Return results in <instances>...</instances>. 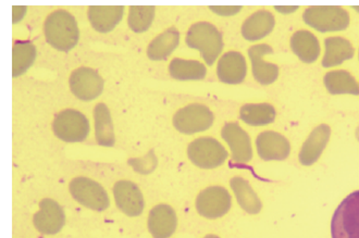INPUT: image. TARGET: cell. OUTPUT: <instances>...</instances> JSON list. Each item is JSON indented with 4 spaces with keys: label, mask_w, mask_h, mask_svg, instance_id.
I'll return each instance as SVG.
<instances>
[{
    "label": "cell",
    "mask_w": 359,
    "mask_h": 238,
    "mask_svg": "<svg viewBox=\"0 0 359 238\" xmlns=\"http://www.w3.org/2000/svg\"><path fill=\"white\" fill-rule=\"evenodd\" d=\"M45 37L47 43L60 51L72 50L78 44L80 31L72 15L58 10L48 15L45 22Z\"/></svg>",
    "instance_id": "1"
},
{
    "label": "cell",
    "mask_w": 359,
    "mask_h": 238,
    "mask_svg": "<svg viewBox=\"0 0 359 238\" xmlns=\"http://www.w3.org/2000/svg\"><path fill=\"white\" fill-rule=\"evenodd\" d=\"M187 45L201 51L208 66H212L224 49V39L215 25L199 22L192 25L187 32Z\"/></svg>",
    "instance_id": "2"
},
{
    "label": "cell",
    "mask_w": 359,
    "mask_h": 238,
    "mask_svg": "<svg viewBox=\"0 0 359 238\" xmlns=\"http://www.w3.org/2000/svg\"><path fill=\"white\" fill-rule=\"evenodd\" d=\"M303 20L320 33L344 31L350 25V15L339 6H313L306 9Z\"/></svg>",
    "instance_id": "3"
},
{
    "label": "cell",
    "mask_w": 359,
    "mask_h": 238,
    "mask_svg": "<svg viewBox=\"0 0 359 238\" xmlns=\"http://www.w3.org/2000/svg\"><path fill=\"white\" fill-rule=\"evenodd\" d=\"M332 238H359V190L337 206L331 222Z\"/></svg>",
    "instance_id": "4"
},
{
    "label": "cell",
    "mask_w": 359,
    "mask_h": 238,
    "mask_svg": "<svg viewBox=\"0 0 359 238\" xmlns=\"http://www.w3.org/2000/svg\"><path fill=\"white\" fill-rule=\"evenodd\" d=\"M189 160L201 169H216L224 164L228 151L217 139L202 137L189 144L187 148Z\"/></svg>",
    "instance_id": "5"
},
{
    "label": "cell",
    "mask_w": 359,
    "mask_h": 238,
    "mask_svg": "<svg viewBox=\"0 0 359 238\" xmlns=\"http://www.w3.org/2000/svg\"><path fill=\"white\" fill-rule=\"evenodd\" d=\"M54 132L61 141L66 143H80L88 139L90 122L80 111L67 109L60 112L55 119Z\"/></svg>",
    "instance_id": "6"
},
{
    "label": "cell",
    "mask_w": 359,
    "mask_h": 238,
    "mask_svg": "<svg viewBox=\"0 0 359 238\" xmlns=\"http://www.w3.org/2000/svg\"><path fill=\"white\" fill-rule=\"evenodd\" d=\"M214 113L206 106L193 104L175 113L173 124L180 133L192 135L207 131L214 123Z\"/></svg>",
    "instance_id": "7"
},
{
    "label": "cell",
    "mask_w": 359,
    "mask_h": 238,
    "mask_svg": "<svg viewBox=\"0 0 359 238\" xmlns=\"http://www.w3.org/2000/svg\"><path fill=\"white\" fill-rule=\"evenodd\" d=\"M73 198L95 211H104L110 204L107 192L102 185L88 178H76L71 182Z\"/></svg>",
    "instance_id": "8"
},
{
    "label": "cell",
    "mask_w": 359,
    "mask_h": 238,
    "mask_svg": "<svg viewBox=\"0 0 359 238\" xmlns=\"http://www.w3.org/2000/svg\"><path fill=\"white\" fill-rule=\"evenodd\" d=\"M232 200L226 188L211 186L198 195L196 209L201 216L207 219H218L230 210Z\"/></svg>",
    "instance_id": "9"
},
{
    "label": "cell",
    "mask_w": 359,
    "mask_h": 238,
    "mask_svg": "<svg viewBox=\"0 0 359 238\" xmlns=\"http://www.w3.org/2000/svg\"><path fill=\"white\" fill-rule=\"evenodd\" d=\"M70 86L73 95L83 102H90L102 94L104 80L93 69L80 68L71 76Z\"/></svg>",
    "instance_id": "10"
},
{
    "label": "cell",
    "mask_w": 359,
    "mask_h": 238,
    "mask_svg": "<svg viewBox=\"0 0 359 238\" xmlns=\"http://www.w3.org/2000/svg\"><path fill=\"white\" fill-rule=\"evenodd\" d=\"M221 136L230 146L234 162L244 164L252 160V149L250 136L238 123H226L221 131Z\"/></svg>",
    "instance_id": "11"
},
{
    "label": "cell",
    "mask_w": 359,
    "mask_h": 238,
    "mask_svg": "<svg viewBox=\"0 0 359 238\" xmlns=\"http://www.w3.org/2000/svg\"><path fill=\"white\" fill-rule=\"evenodd\" d=\"M39 210L34 216V225L45 235H54L62 230L66 216L62 208L53 200H41Z\"/></svg>",
    "instance_id": "12"
},
{
    "label": "cell",
    "mask_w": 359,
    "mask_h": 238,
    "mask_svg": "<svg viewBox=\"0 0 359 238\" xmlns=\"http://www.w3.org/2000/svg\"><path fill=\"white\" fill-rule=\"evenodd\" d=\"M256 148L262 160L282 161L289 157L291 145L281 134L267 131L258 135Z\"/></svg>",
    "instance_id": "13"
},
{
    "label": "cell",
    "mask_w": 359,
    "mask_h": 238,
    "mask_svg": "<svg viewBox=\"0 0 359 238\" xmlns=\"http://www.w3.org/2000/svg\"><path fill=\"white\" fill-rule=\"evenodd\" d=\"M114 194L118 208L126 216H137L143 212V195L134 183L119 181L114 185Z\"/></svg>",
    "instance_id": "14"
},
{
    "label": "cell",
    "mask_w": 359,
    "mask_h": 238,
    "mask_svg": "<svg viewBox=\"0 0 359 238\" xmlns=\"http://www.w3.org/2000/svg\"><path fill=\"white\" fill-rule=\"evenodd\" d=\"M269 45L260 44L248 49V56L252 61V76L262 85H270L279 76V68L276 64L264 61L266 55L272 54Z\"/></svg>",
    "instance_id": "15"
},
{
    "label": "cell",
    "mask_w": 359,
    "mask_h": 238,
    "mask_svg": "<svg viewBox=\"0 0 359 238\" xmlns=\"http://www.w3.org/2000/svg\"><path fill=\"white\" fill-rule=\"evenodd\" d=\"M217 74H218L219 80L222 83L232 84V85L240 84L245 80L248 74L245 58L236 51L226 52L219 60Z\"/></svg>",
    "instance_id": "16"
},
{
    "label": "cell",
    "mask_w": 359,
    "mask_h": 238,
    "mask_svg": "<svg viewBox=\"0 0 359 238\" xmlns=\"http://www.w3.org/2000/svg\"><path fill=\"white\" fill-rule=\"evenodd\" d=\"M177 225V214L168 204H158L149 212V229L154 238L170 237Z\"/></svg>",
    "instance_id": "17"
},
{
    "label": "cell",
    "mask_w": 359,
    "mask_h": 238,
    "mask_svg": "<svg viewBox=\"0 0 359 238\" xmlns=\"http://www.w3.org/2000/svg\"><path fill=\"white\" fill-rule=\"evenodd\" d=\"M330 135L331 129L327 124H321L316 127L302 147L299 162L306 167L317 162L330 139Z\"/></svg>",
    "instance_id": "18"
},
{
    "label": "cell",
    "mask_w": 359,
    "mask_h": 238,
    "mask_svg": "<svg viewBox=\"0 0 359 238\" xmlns=\"http://www.w3.org/2000/svg\"><path fill=\"white\" fill-rule=\"evenodd\" d=\"M123 11V6H92L88 9V19L97 32L108 33L119 24Z\"/></svg>",
    "instance_id": "19"
},
{
    "label": "cell",
    "mask_w": 359,
    "mask_h": 238,
    "mask_svg": "<svg viewBox=\"0 0 359 238\" xmlns=\"http://www.w3.org/2000/svg\"><path fill=\"white\" fill-rule=\"evenodd\" d=\"M291 48L304 64H313L320 55L318 39L309 31H297L291 38Z\"/></svg>",
    "instance_id": "20"
},
{
    "label": "cell",
    "mask_w": 359,
    "mask_h": 238,
    "mask_svg": "<svg viewBox=\"0 0 359 238\" xmlns=\"http://www.w3.org/2000/svg\"><path fill=\"white\" fill-rule=\"evenodd\" d=\"M325 54L323 59V68L340 66L344 61L354 57L355 49L350 41L342 37H329L325 41Z\"/></svg>",
    "instance_id": "21"
},
{
    "label": "cell",
    "mask_w": 359,
    "mask_h": 238,
    "mask_svg": "<svg viewBox=\"0 0 359 238\" xmlns=\"http://www.w3.org/2000/svg\"><path fill=\"white\" fill-rule=\"evenodd\" d=\"M274 17L268 11H258L250 15L242 27V35L250 41L265 38L273 31Z\"/></svg>",
    "instance_id": "22"
},
{
    "label": "cell",
    "mask_w": 359,
    "mask_h": 238,
    "mask_svg": "<svg viewBox=\"0 0 359 238\" xmlns=\"http://www.w3.org/2000/svg\"><path fill=\"white\" fill-rule=\"evenodd\" d=\"M179 31L175 27H171L151 41L147 49V55L154 61L165 60L179 46Z\"/></svg>",
    "instance_id": "23"
},
{
    "label": "cell",
    "mask_w": 359,
    "mask_h": 238,
    "mask_svg": "<svg viewBox=\"0 0 359 238\" xmlns=\"http://www.w3.org/2000/svg\"><path fill=\"white\" fill-rule=\"evenodd\" d=\"M230 185L234 195H236L238 204L242 206L244 211L250 214H259L262 208V202H260L256 192L250 188V183L248 181L236 176V178L231 180Z\"/></svg>",
    "instance_id": "24"
},
{
    "label": "cell",
    "mask_w": 359,
    "mask_h": 238,
    "mask_svg": "<svg viewBox=\"0 0 359 238\" xmlns=\"http://www.w3.org/2000/svg\"><path fill=\"white\" fill-rule=\"evenodd\" d=\"M96 141L102 146L112 147L116 143L114 125L109 109L104 104H98L94 110Z\"/></svg>",
    "instance_id": "25"
},
{
    "label": "cell",
    "mask_w": 359,
    "mask_h": 238,
    "mask_svg": "<svg viewBox=\"0 0 359 238\" xmlns=\"http://www.w3.org/2000/svg\"><path fill=\"white\" fill-rule=\"evenodd\" d=\"M325 88L332 95H341V94H351V95H359V86L356 80L351 76L347 71H332L325 74Z\"/></svg>",
    "instance_id": "26"
},
{
    "label": "cell",
    "mask_w": 359,
    "mask_h": 238,
    "mask_svg": "<svg viewBox=\"0 0 359 238\" xmlns=\"http://www.w3.org/2000/svg\"><path fill=\"white\" fill-rule=\"evenodd\" d=\"M240 119L252 127H264L276 120V110L269 104H248L241 108Z\"/></svg>",
    "instance_id": "27"
},
{
    "label": "cell",
    "mask_w": 359,
    "mask_h": 238,
    "mask_svg": "<svg viewBox=\"0 0 359 238\" xmlns=\"http://www.w3.org/2000/svg\"><path fill=\"white\" fill-rule=\"evenodd\" d=\"M36 47L31 41H17L13 49V76H22L34 64Z\"/></svg>",
    "instance_id": "28"
},
{
    "label": "cell",
    "mask_w": 359,
    "mask_h": 238,
    "mask_svg": "<svg viewBox=\"0 0 359 238\" xmlns=\"http://www.w3.org/2000/svg\"><path fill=\"white\" fill-rule=\"evenodd\" d=\"M170 76L179 80H203L206 76L207 70L199 61L173 59L169 66Z\"/></svg>",
    "instance_id": "29"
},
{
    "label": "cell",
    "mask_w": 359,
    "mask_h": 238,
    "mask_svg": "<svg viewBox=\"0 0 359 238\" xmlns=\"http://www.w3.org/2000/svg\"><path fill=\"white\" fill-rule=\"evenodd\" d=\"M154 17H155V7L153 6H131L129 27L133 32H145L151 27Z\"/></svg>",
    "instance_id": "30"
},
{
    "label": "cell",
    "mask_w": 359,
    "mask_h": 238,
    "mask_svg": "<svg viewBox=\"0 0 359 238\" xmlns=\"http://www.w3.org/2000/svg\"><path fill=\"white\" fill-rule=\"evenodd\" d=\"M210 9L218 15H236L240 11L241 7H210Z\"/></svg>",
    "instance_id": "31"
},
{
    "label": "cell",
    "mask_w": 359,
    "mask_h": 238,
    "mask_svg": "<svg viewBox=\"0 0 359 238\" xmlns=\"http://www.w3.org/2000/svg\"><path fill=\"white\" fill-rule=\"evenodd\" d=\"M204 238H220V237H218V236H216V235H207V236H205Z\"/></svg>",
    "instance_id": "32"
}]
</instances>
